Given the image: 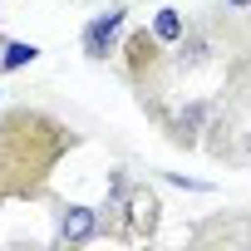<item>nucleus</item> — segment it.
<instances>
[{"mask_svg": "<svg viewBox=\"0 0 251 251\" xmlns=\"http://www.w3.org/2000/svg\"><path fill=\"white\" fill-rule=\"evenodd\" d=\"M35 59H40V50H35V45L10 40L5 50H0V74H15V69H25V64H35Z\"/></svg>", "mask_w": 251, "mask_h": 251, "instance_id": "6", "label": "nucleus"}, {"mask_svg": "<svg viewBox=\"0 0 251 251\" xmlns=\"http://www.w3.org/2000/svg\"><path fill=\"white\" fill-rule=\"evenodd\" d=\"M84 148V133L69 118L15 103L0 113V212L10 202H45L59 163Z\"/></svg>", "mask_w": 251, "mask_h": 251, "instance_id": "1", "label": "nucleus"}, {"mask_svg": "<svg viewBox=\"0 0 251 251\" xmlns=\"http://www.w3.org/2000/svg\"><path fill=\"white\" fill-rule=\"evenodd\" d=\"M226 5H231V10H251V0H226Z\"/></svg>", "mask_w": 251, "mask_h": 251, "instance_id": "7", "label": "nucleus"}, {"mask_svg": "<svg viewBox=\"0 0 251 251\" xmlns=\"http://www.w3.org/2000/svg\"><path fill=\"white\" fill-rule=\"evenodd\" d=\"M103 236V212L84 202H54V241L59 246H89Z\"/></svg>", "mask_w": 251, "mask_h": 251, "instance_id": "3", "label": "nucleus"}, {"mask_svg": "<svg viewBox=\"0 0 251 251\" xmlns=\"http://www.w3.org/2000/svg\"><path fill=\"white\" fill-rule=\"evenodd\" d=\"M123 25H128V10H123V5H113V10L94 15V20L84 25V35H79L84 54H89L94 64H103L108 54H118V35H123Z\"/></svg>", "mask_w": 251, "mask_h": 251, "instance_id": "4", "label": "nucleus"}, {"mask_svg": "<svg viewBox=\"0 0 251 251\" xmlns=\"http://www.w3.org/2000/svg\"><path fill=\"white\" fill-rule=\"evenodd\" d=\"M163 50H168V45H163L148 25L123 35V45H118V74H123L128 89H138V99L158 94V79H163V69H168V54H163Z\"/></svg>", "mask_w": 251, "mask_h": 251, "instance_id": "2", "label": "nucleus"}, {"mask_svg": "<svg viewBox=\"0 0 251 251\" xmlns=\"http://www.w3.org/2000/svg\"><path fill=\"white\" fill-rule=\"evenodd\" d=\"M163 45H177L182 35H187V20H182V10H173V5H163L158 15H153V25H148Z\"/></svg>", "mask_w": 251, "mask_h": 251, "instance_id": "5", "label": "nucleus"}]
</instances>
